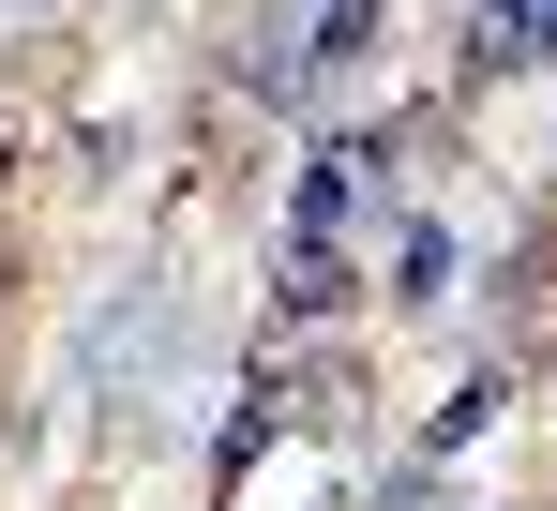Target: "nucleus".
Segmentation results:
<instances>
[{"label":"nucleus","instance_id":"obj_1","mask_svg":"<svg viewBox=\"0 0 557 511\" xmlns=\"http://www.w3.org/2000/svg\"><path fill=\"white\" fill-rule=\"evenodd\" d=\"M528 61H557V0H482L467 76H528Z\"/></svg>","mask_w":557,"mask_h":511},{"label":"nucleus","instance_id":"obj_2","mask_svg":"<svg viewBox=\"0 0 557 511\" xmlns=\"http://www.w3.org/2000/svg\"><path fill=\"white\" fill-rule=\"evenodd\" d=\"M437 271H453V241L407 211V226H392V286H407V301H437Z\"/></svg>","mask_w":557,"mask_h":511}]
</instances>
